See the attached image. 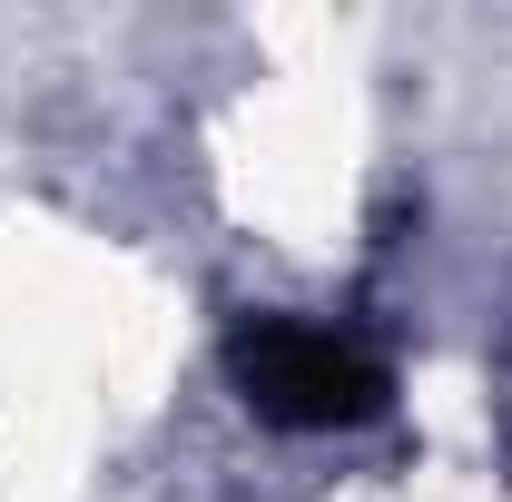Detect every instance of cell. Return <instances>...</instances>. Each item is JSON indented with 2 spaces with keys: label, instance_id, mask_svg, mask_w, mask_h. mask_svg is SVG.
Instances as JSON below:
<instances>
[{
  "label": "cell",
  "instance_id": "cell-1",
  "mask_svg": "<svg viewBox=\"0 0 512 502\" xmlns=\"http://www.w3.org/2000/svg\"><path fill=\"white\" fill-rule=\"evenodd\" d=\"M227 384L247 394V414L286 434H355L394 404V375L355 335L306 325V315H237L227 325Z\"/></svg>",
  "mask_w": 512,
  "mask_h": 502
}]
</instances>
